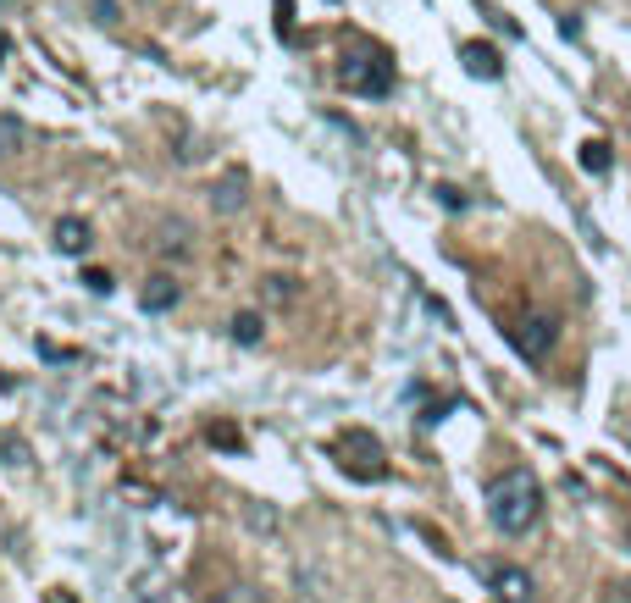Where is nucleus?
Masks as SVG:
<instances>
[{"instance_id":"1","label":"nucleus","mask_w":631,"mask_h":603,"mask_svg":"<svg viewBox=\"0 0 631 603\" xmlns=\"http://www.w3.org/2000/svg\"><path fill=\"white\" fill-rule=\"evenodd\" d=\"M488 521L499 526L504 537H526L537 521H543V482H537L526 465L504 471L499 482L488 487Z\"/></svg>"},{"instance_id":"2","label":"nucleus","mask_w":631,"mask_h":603,"mask_svg":"<svg viewBox=\"0 0 631 603\" xmlns=\"http://www.w3.org/2000/svg\"><path fill=\"white\" fill-rule=\"evenodd\" d=\"M338 78H344L349 89H355V95H371V100L393 95V67H388L382 56H344Z\"/></svg>"},{"instance_id":"3","label":"nucleus","mask_w":631,"mask_h":603,"mask_svg":"<svg viewBox=\"0 0 631 603\" xmlns=\"http://www.w3.org/2000/svg\"><path fill=\"white\" fill-rule=\"evenodd\" d=\"M482 581H488V592L499 603H532V576H526L521 565H504V559H488V565H482Z\"/></svg>"},{"instance_id":"4","label":"nucleus","mask_w":631,"mask_h":603,"mask_svg":"<svg viewBox=\"0 0 631 603\" xmlns=\"http://www.w3.org/2000/svg\"><path fill=\"white\" fill-rule=\"evenodd\" d=\"M510 343H515V355L543 360L548 343H554V316H521V321L510 327Z\"/></svg>"},{"instance_id":"5","label":"nucleus","mask_w":631,"mask_h":603,"mask_svg":"<svg viewBox=\"0 0 631 603\" xmlns=\"http://www.w3.org/2000/svg\"><path fill=\"white\" fill-rule=\"evenodd\" d=\"M250 205V178L244 172H227L222 183H211V211L216 216H239Z\"/></svg>"},{"instance_id":"6","label":"nucleus","mask_w":631,"mask_h":603,"mask_svg":"<svg viewBox=\"0 0 631 603\" xmlns=\"http://www.w3.org/2000/svg\"><path fill=\"white\" fill-rule=\"evenodd\" d=\"M178 299H183V288H178V277H167V272H155L150 283L139 288V305L150 310V316H167V310L178 305Z\"/></svg>"},{"instance_id":"7","label":"nucleus","mask_w":631,"mask_h":603,"mask_svg":"<svg viewBox=\"0 0 631 603\" xmlns=\"http://www.w3.org/2000/svg\"><path fill=\"white\" fill-rule=\"evenodd\" d=\"M34 150V128L12 111H0V161H17V155Z\"/></svg>"},{"instance_id":"8","label":"nucleus","mask_w":631,"mask_h":603,"mask_svg":"<svg viewBox=\"0 0 631 603\" xmlns=\"http://www.w3.org/2000/svg\"><path fill=\"white\" fill-rule=\"evenodd\" d=\"M460 61H465V72L471 78H504V56L493 45H482V39H471V45H460Z\"/></svg>"},{"instance_id":"9","label":"nucleus","mask_w":631,"mask_h":603,"mask_svg":"<svg viewBox=\"0 0 631 603\" xmlns=\"http://www.w3.org/2000/svg\"><path fill=\"white\" fill-rule=\"evenodd\" d=\"M50 244H56L61 255H84V249L95 244V238H89V222H84V216H61L56 233H50Z\"/></svg>"},{"instance_id":"10","label":"nucleus","mask_w":631,"mask_h":603,"mask_svg":"<svg viewBox=\"0 0 631 603\" xmlns=\"http://www.w3.org/2000/svg\"><path fill=\"white\" fill-rule=\"evenodd\" d=\"M227 332H233V343H239V349H255V343L266 338V321L255 316V310H239V316H233V327H227Z\"/></svg>"},{"instance_id":"11","label":"nucleus","mask_w":631,"mask_h":603,"mask_svg":"<svg viewBox=\"0 0 631 603\" xmlns=\"http://www.w3.org/2000/svg\"><path fill=\"white\" fill-rule=\"evenodd\" d=\"M576 161H582V172H593V178H604L609 166H615V155H609V144H604V139H587Z\"/></svg>"},{"instance_id":"12","label":"nucleus","mask_w":631,"mask_h":603,"mask_svg":"<svg viewBox=\"0 0 631 603\" xmlns=\"http://www.w3.org/2000/svg\"><path fill=\"white\" fill-rule=\"evenodd\" d=\"M266 299H272V305H294V299H299V283H294V277H283V272L266 277Z\"/></svg>"},{"instance_id":"13","label":"nucleus","mask_w":631,"mask_h":603,"mask_svg":"<svg viewBox=\"0 0 631 603\" xmlns=\"http://www.w3.org/2000/svg\"><path fill=\"white\" fill-rule=\"evenodd\" d=\"M84 283H89V294H111V288H117V277H111V272H100V266H89V272H84Z\"/></svg>"},{"instance_id":"14","label":"nucleus","mask_w":631,"mask_h":603,"mask_svg":"<svg viewBox=\"0 0 631 603\" xmlns=\"http://www.w3.org/2000/svg\"><path fill=\"white\" fill-rule=\"evenodd\" d=\"M0 454H6V465H28V449H23V438H0Z\"/></svg>"},{"instance_id":"15","label":"nucleus","mask_w":631,"mask_h":603,"mask_svg":"<svg viewBox=\"0 0 631 603\" xmlns=\"http://www.w3.org/2000/svg\"><path fill=\"white\" fill-rule=\"evenodd\" d=\"M89 6H95V23H106V28L122 17V12H117V0H89Z\"/></svg>"},{"instance_id":"16","label":"nucleus","mask_w":631,"mask_h":603,"mask_svg":"<svg viewBox=\"0 0 631 603\" xmlns=\"http://www.w3.org/2000/svg\"><path fill=\"white\" fill-rule=\"evenodd\" d=\"M211 443L216 449H239V432L233 426H211Z\"/></svg>"},{"instance_id":"17","label":"nucleus","mask_w":631,"mask_h":603,"mask_svg":"<svg viewBox=\"0 0 631 603\" xmlns=\"http://www.w3.org/2000/svg\"><path fill=\"white\" fill-rule=\"evenodd\" d=\"M438 200L449 205V211H465V194H460V189H449V183H443V189H438Z\"/></svg>"},{"instance_id":"18","label":"nucleus","mask_w":631,"mask_h":603,"mask_svg":"<svg viewBox=\"0 0 631 603\" xmlns=\"http://www.w3.org/2000/svg\"><path fill=\"white\" fill-rule=\"evenodd\" d=\"M6 50H12V39H6V34H0V61H6Z\"/></svg>"}]
</instances>
